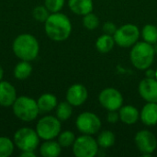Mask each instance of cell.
Segmentation results:
<instances>
[{"label":"cell","mask_w":157,"mask_h":157,"mask_svg":"<svg viewBox=\"0 0 157 157\" xmlns=\"http://www.w3.org/2000/svg\"><path fill=\"white\" fill-rule=\"evenodd\" d=\"M65 98L66 101L73 107H79L86 101L88 91L85 86L81 84H74L68 88Z\"/></svg>","instance_id":"7c38bea8"},{"label":"cell","mask_w":157,"mask_h":157,"mask_svg":"<svg viewBox=\"0 0 157 157\" xmlns=\"http://www.w3.org/2000/svg\"><path fill=\"white\" fill-rule=\"evenodd\" d=\"M65 0H44V4L46 8L50 11V13L60 12L63 7Z\"/></svg>","instance_id":"f1b7e54d"},{"label":"cell","mask_w":157,"mask_h":157,"mask_svg":"<svg viewBox=\"0 0 157 157\" xmlns=\"http://www.w3.org/2000/svg\"><path fill=\"white\" fill-rule=\"evenodd\" d=\"M145 75H146V77H150V78H155V71L152 70V69H146L145 70Z\"/></svg>","instance_id":"d6a6232c"},{"label":"cell","mask_w":157,"mask_h":157,"mask_svg":"<svg viewBox=\"0 0 157 157\" xmlns=\"http://www.w3.org/2000/svg\"><path fill=\"white\" fill-rule=\"evenodd\" d=\"M61 128V121L56 116L48 115L44 116L38 121L36 125V132L40 139L44 141L53 140L60 134Z\"/></svg>","instance_id":"5b68a950"},{"label":"cell","mask_w":157,"mask_h":157,"mask_svg":"<svg viewBox=\"0 0 157 157\" xmlns=\"http://www.w3.org/2000/svg\"><path fill=\"white\" fill-rule=\"evenodd\" d=\"M38 107L40 109V112L41 113H46L50 112L52 109H56L58 102H57V98L51 93H45L42 94L37 100Z\"/></svg>","instance_id":"ac0fdd59"},{"label":"cell","mask_w":157,"mask_h":157,"mask_svg":"<svg viewBox=\"0 0 157 157\" xmlns=\"http://www.w3.org/2000/svg\"><path fill=\"white\" fill-rule=\"evenodd\" d=\"M46 35L53 41L66 40L72 32V23L69 17L61 12L51 13L44 22Z\"/></svg>","instance_id":"6da1fadb"},{"label":"cell","mask_w":157,"mask_h":157,"mask_svg":"<svg viewBox=\"0 0 157 157\" xmlns=\"http://www.w3.org/2000/svg\"><path fill=\"white\" fill-rule=\"evenodd\" d=\"M17 99V91L12 84L0 81V106L10 107Z\"/></svg>","instance_id":"5bb4252c"},{"label":"cell","mask_w":157,"mask_h":157,"mask_svg":"<svg viewBox=\"0 0 157 157\" xmlns=\"http://www.w3.org/2000/svg\"><path fill=\"white\" fill-rule=\"evenodd\" d=\"M12 109L15 116L20 121L26 122L34 121L40 113L37 101L27 96L17 98L12 105Z\"/></svg>","instance_id":"277c9868"},{"label":"cell","mask_w":157,"mask_h":157,"mask_svg":"<svg viewBox=\"0 0 157 157\" xmlns=\"http://www.w3.org/2000/svg\"><path fill=\"white\" fill-rule=\"evenodd\" d=\"M72 114H73V106L69 102L63 101L57 105L56 117L61 121H66L71 118Z\"/></svg>","instance_id":"603a6c76"},{"label":"cell","mask_w":157,"mask_h":157,"mask_svg":"<svg viewBox=\"0 0 157 157\" xmlns=\"http://www.w3.org/2000/svg\"><path fill=\"white\" fill-rule=\"evenodd\" d=\"M141 36L139 28L134 24H125L121 28H118L113 35L115 42L121 48H131L136 42H138Z\"/></svg>","instance_id":"52a82bcc"},{"label":"cell","mask_w":157,"mask_h":157,"mask_svg":"<svg viewBox=\"0 0 157 157\" xmlns=\"http://www.w3.org/2000/svg\"><path fill=\"white\" fill-rule=\"evenodd\" d=\"M140 120L146 126L157 124V103L147 102L140 112Z\"/></svg>","instance_id":"9a60e30c"},{"label":"cell","mask_w":157,"mask_h":157,"mask_svg":"<svg viewBox=\"0 0 157 157\" xmlns=\"http://www.w3.org/2000/svg\"><path fill=\"white\" fill-rule=\"evenodd\" d=\"M68 6L73 13L84 16L92 12L94 5L93 0H69Z\"/></svg>","instance_id":"e0dca14e"},{"label":"cell","mask_w":157,"mask_h":157,"mask_svg":"<svg viewBox=\"0 0 157 157\" xmlns=\"http://www.w3.org/2000/svg\"><path fill=\"white\" fill-rule=\"evenodd\" d=\"M155 78L157 80V70H155Z\"/></svg>","instance_id":"e575fe53"},{"label":"cell","mask_w":157,"mask_h":157,"mask_svg":"<svg viewBox=\"0 0 157 157\" xmlns=\"http://www.w3.org/2000/svg\"><path fill=\"white\" fill-rule=\"evenodd\" d=\"M102 29H103V32L105 34H109V35L113 36L115 34L116 30L118 29V28H117L115 23H113L111 21H107L103 24Z\"/></svg>","instance_id":"f546056e"},{"label":"cell","mask_w":157,"mask_h":157,"mask_svg":"<svg viewBox=\"0 0 157 157\" xmlns=\"http://www.w3.org/2000/svg\"><path fill=\"white\" fill-rule=\"evenodd\" d=\"M141 35L144 41L150 44H156L157 43V27L153 24H146L142 31Z\"/></svg>","instance_id":"cb8c5ba5"},{"label":"cell","mask_w":157,"mask_h":157,"mask_svg":"<svg viewBox=\"0 0 157 157\" xmlns=\"http://www.w3.org/2000/svg\"><path fill=\"white\" fill-rule=\"evenodd\" d=\"M98 144L92 135L83 134L73 144V154L76 157H95L98 153Z\"/></svg>","instance_id":"ba28073f"},{"label":"cell","mask_w":157,"mask_h":157,"mask_svg":"<svg viewBox=\"0 0 157 157\" xmlns=\"http://www.w3.org/2000/svg\"><path fill=\"white\" fill-rule=\"evenodd\" d=\"M155 56V50L153 44L146 41L136 42L131 50L130 59L132 65L138 69L144 71L151 67Z\"/></svg>","instance_id":"3957f363"},{"label":"cell","mask_w":157,"mask_h":157,"mask_svg":"<svg viewBox=\"0 0 157 157\" xmlns=\"http://www.w3.org/2000/svg\"><path fill=\"white\" fill-rule=\"evenodd\" d=\"M134 143L138 150L144 156H151L157 148L156 137L148 130L139 131L135 134Z\"/></svg>","instance_id":"8fae6325"},{"label":"cell","mask_w":157,"mask_h":157,"mask_svg":"<svg viewBox=\"0 0 157 157\" xmlns=\"http://www.w3.org/2000/svg\"><path fill=\"white\" fill-rule=\"evenodd\" d=\"M107 121L109 123H117L120 121V114L119 112H117V110H112V111H109L108 115H107Z\"/></svg>","instance_id":"4dcf8cb0"},{"label":"cell","mask_w":157,"mask_h":157,"mask_svg":"<svg viewBox=\"0 0 157 157\" xmlns=\"http://www.w3.org/2000/svg\"><path fill=\"white\" fill-rule=\"evenodd\" d=\"M12 50L15 55L22 61L35 60L40 52L38 40L31 34L23 33L18 35L13 41Z\"/></svg>","instance_id":"7a4b0ae2"},{"label":"cell","mask_w":157,"mask_h":157,"mask_svg":"<svg viewBox=\"0 0 157 157\" xmlns=\"http://www.w3.org/2000/svg\"><path fill=\"white\" fill-rule=\"evenodd\" d=\"M116 42L114 37L109 34H103L98 37L96 40V48L101 53L109 52L115 46Z\"/></svg>","instance_id":"ffe728a7"},{"label":"cell","mask_w":157,"mask_h":157,"mask_svg":"<svg viewBox=\"0 0 157 157\" xmlns=\"http://www.w3.org/2000/svg\"><path fill=\"white\" fill-rule=\"evenodd\" d=\"M14 76L18 80H25L32 73V65L28 61L19 62L14 68Z\"/></svg>","instance_id":"44dd1931"},{"label":"cell","mask_w":157,"mask_h":157,"mask_svg":"<svg viewBox=\"0 0 157 157\" xmlns=\"http://www.w3.org/2000/svg\"><path fill=\"white\" fill-rule=\"evenodd\" d=\"M138 92L146 102L157 103V80L150 77L143 79L139 84Z\"/></svg>","instance_id":"4fadbf2b"},{"label":"cell","mask_w":157,"mask_h":157,"mask_svg":"<svg viewBox=\"0 0 157 157\" xmlns=\"http://www.w3.org/2000/svg\"><path fill=\"white\" fill-rule=\"evenodd\" d=\"M101 121L99 117L90 111H85L79 114L75 121V126L82 134L94 135L101 129Z\"/></svg>","instance_id":"9c48e42d"},{"label":"cell","mask_w":157,"mask_h":157,"mask_svg":"<svg viewBox=\"0 0 157 157\" xmlns=\"http://www.w3.org/2000/svg\"><path fill=\"white\" fill-rule=\"evenodd\" d=\"M36 156L33 151H22L20 153V157H34Z\"/></svg>","instance_id":"1f68e13d"},{"label":"cell","mask_w":157,"mask_h":157,"mask_svg":"<svg viewBox=\"0 0 157 157\" xmlns=\"http://www.w3.org/2000/svg\"><path fill=\"white\" fill-rule=\"evenodd\" d=\"M100 105L107 110H119L123 105V97L121 93L113 87L104 88L98 95Z\"/></svg>","instance_id":"30bf717a"},{"label":"cell","mask_w":157,"mask_h":157,"mask_svg":"<svg viewBox=\"0 0 157 157\" xmlns=\"http://www.w3.org/2000/svg\"><path fill=\"white\" fill-rule=\"evenodd\" d=\"M40 137L36 132L31 128L24 127L16 132L14 134V144L22 151H35L39 146Z\"/></svg>","instance_id":"8992f818"},{"label":"cell","mask_w":157,"mask_h":157,"mask_svg":"<svg viewBox=\"0 0 157 157\" xmlns=\"http://www.w3.org/2000/svg\"><path fill=\"white\" fill-rule=\"evenodd\" d=\"M33 17L39 22H45L48 17L50 16V11L44 6H38L32 11Z\"/></svg>","instance_id":"83f0119b"},{"label":"cell","mask_w":157,"mask_h":157,"mask_svg":"<svg viewBox=\"0 0 157 157\" xmlns=\"http://www.w3.org/2000/svg\"><path fill=\"white\" fill-rule=\"evenodd\" d=\"M3 76H4V70H3L2 66L0 65V81H2Z\"/></svg>","instance_id":"836d02e7"},{"label":"cell","mask_w":157,"mask_h":157,"mask_svg":"<svg viewBox=\"0 0 157 157\" xmlns=\"http://www.w3.org/2000/svg\"><path fill=\"white\" fill-rule=\"evenodd\" d=\"M83 26L89 30H94L96 29L98 25H99V19L98 17L94 14L93 12H90L88 14H86L83 16Z\"/></svg>","instance_id":"4316f807"},{"label":"cell","mask_w":157,"mask_h":157,"mask_svg":"<svg viewBox=\"0 0 157 157\" xmlns=\"http://www.w3.org/2000/svg\"><path fill=\"white\" fill-rule=\"evenodd\" d=\"M115 140V134L111 131H103L98 135L97 143L99 147L103 149H108L114 145Z\"/></svg>","instance_id":"7402d4cb"},{"label":"cell","mask_w":157,"mask_h":157,"mask_svg":"<svg viewBox=\"0 0 157 157\" xmlns=\"http://www.w3.org/2000/svg\"><path fill=\"white\" fill-rule=\"evenodd\" d=\"M62 153V146L53 140L45 141L40 147V154L43 157H57Z\"/></svg>","instance_id":"d6986e66"},{"label":"cell","mask_w":157,"mask_h":157,"mask_svg":"<svg viewBox=\"0 0 157 157\" xmlns=\"http://www.w3.org/2000/svg\"><path fill=\"white\" fill-rule=\"evenodd\" d=\"M119 114L121 121L127 125L135 124L140 119L139 110L132 105H122L119 109Z\"/></svg>","instance_id":"2e32d148"},{"label":"cell","mask_w":157,"mask_h":157,"mask_svg":"<svg viewBox=\"0 0 157 157\" xmlns=\"http://www.w3.org/2000/svg\"><path fill=\"white\" fill-rule=\"evenodd\" d=\"M75 135L71 131H64L63 132H60L58 135V143L62 147H70L73 146L75 141Z\"/></svg>","instance_id":"484cf974"},{"label":"cell","mask_w":157,"mask_h":157,"mask_svg":"<svg viewBox=\"0 0 157 157\" xmlns=\"http://www.w3.org/2000/svg\"><path fill=\"white\" fill-rule=\"evenodd\" d=\"M14 152V142L5 136H0V157L10 156Z\"/></svg>","instance_id":"d4e9b609"}]
</instances>
